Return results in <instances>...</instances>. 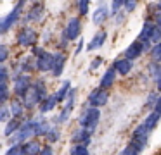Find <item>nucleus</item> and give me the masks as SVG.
Segmentation results:
<instances>
[{"label":"nucleus","instance_id":"5701e85b","mask_svg":"<svg viewBox=\"0 0 161 155\" xmlns=\"http://www.w3.org/2000/svg\"><path fill=\"white\" fill-rule=\"evenodd\" d=\"M158 122H159V114H158V112H151L149 116L146 117V121H144L142 124L151 131V129H154V127L158 126Z\"/></svg>","mask_w":161,"mask_h":155},{"label":"nucleus","instance_id":"f8f14e48","mask_svg":"<svg viewBox=\"0 0 161 155\" xmlns=\"http://www.w3.org/2000/svg\"><path fill=\"white\" fill-rule=\"evenodd\" d=\"M64 64H66V57H64L63 54L52 55V74L54 76H61V74H63Z\"/></svg>","mask_w":161,"mask_h":155},{"label":"nucleus","instance_id":"c756f323","mask_svg":"<svg viewBox=\"0 0 161 155\" xmlns=\"http://www.w3.org/2000/svg\"><path fill=\"white\" fill-rule=\"evenodd\" d=\"M7 98H9V86L4 83V85H0V103L7 102Z\"/></svg>","mask_w":161,"mask_h":155},{"label":"nucleus","instance_id":"7ed1b4c3","mask_svg":"<svg viewBox=\"0 0 161 155\" xmlns=\"http://www.w3.org/2000/svg\"><path fill=\"white\" fill-rule=\"evenodd\" d=\"M35 127H36V119L26 121L25 124L19 126L18 133L12 134V141H14V143H25V141H28V138L35 134Z\"/></svg>","mask_w":161,"mask_h":155},{"label":"nucleus","instance_id":"7c9ffc66","mask_svg":"<svg viewBox=\"0 0 161 155\" xmlns=\"http://www.w3.org/2000/svg\"><path fill=\"white\" fill-rule=\"evenodd\" d=\"M9 59V47L7 45H0V64Z\"/></svg>","mask_w":161,"mask_h":155},{"label":"nucleus","instance_id":"6ab92c4d","mask_svg":"<svg viewBox=\"0 0 161 155\" xmlns=\"http://www.w3.org/2000/svg\"><path fill=\"white\" fill-rule=\"evenodd\" d=\"M42 16H43V3L38 2V3H35V5H33L31 10H30L28 21H40V19H42Z\"/></svg>","mask_w":161,"mask_h":155},{"label":"nucleus","instance_id":"f257e3e1","mask_svg":"<svg viewBox=\"0 0 161 155\" xmlns=\"http://www.w3.org/2000/svg\"><path fill=\"white\" fill-rule=\"evenodd\" d=\"M47 96V90H45V85L42 81H36L33 86H30L28 91L23 95V103L26 109H33L36 103H42V100Z\"/></svg>","mask_w":161,"mask_h":155},{"label":"nucleus","instance_id":"f03ea898","mask_svg":"<svg viewBox=\"0 0 161 155\" xmlns=\"http://www.w3.org/2000/svg\"><path fill=\"white\" fill-rule=\"evenodd\" d=\"M99 117H101V112L99 109H92V107H87L83 112L80 114V124H81V129H87V131H94L99 124Z\"/></svg>","mask_w":161,"mask_h":155},{"label":"nucleus","instance_id":"a18cd8bd","mask_svg":"<svg viewBox=\"0 0 161 155\" xmlns=\"http://www.w3.org/2000/svg\"><path fill=\"white\" fill-rule=\"evenodd\" d=\"M43 52V48H40V47H33V55H36V57H38L40 54H42Z\"/></svg>","mask_w":161,"mask_h":155},{"label":"nucleus","instance_id":"dca6fc26","mask_svg":"<svg viewBox=\"0 0 161 155\" xmlns=\"http://www.w3.org/2000/svg\"><path fill=\"white\" fill-rule=\"evenodd\" d=\"M23 155H38L40 153V145L36 141H25V143L19 147Z\"/></svg>","mask_w":161,"mask_h":155},{"label":"nucleus","instance_id":"79ce46f5","mask_svg":"<svg viewBox=\"0 0 161 155\" xmlns=\"http://www.w3.org/2000/svg\"><path fill=\"white\" fill-rule=\"evenodd\" d=\"M101 64H102V59L101 57H95L94 60H92V64H90V69H92V71H95V69H97Z\"/></svg>","mask_w":161,"mask_h":155},{"label":"nucleus","instance_id":"a19ab883","mask_svg":"<svg viewBox=\"0 0 161 155\" xmlns=\"http://www.w3.org/2000/svg\"><path fill=\"white\" fill-rule=\"evenodd\" d=\"M21 69L23 71H31V65H30V59H23L21 60Z\"/></svg>","mask_w":161,"mask_h":155},{"label":"nucleus","instance_id":"58836bf2","mask_svg":"<svg viewBox=\"0 0 161 155\" xmlns=\"http://www.w3.org/2000/svg\"><path fill=\"white\" fill-rule=\"evenodd\" d=\"M119 155H139V152H137L133 147H126V148H125V150H123Z\"/></svg>","mask_w":161,"mask_h":155},{"label":"nucleus","instance_id":"f704fd0d","mask_svg":"<svg viewBox=\"0 0 161 155\" xmlns=\"http://www.w3.org/2000/svg\"><path fill=\"white\" fill-rule=\"evenodd\" d=\"M78 9H80V14H87L88 12V2H87V0L78 2Z\"/></svg>","mask_w":161,"mask_h":155},{"label":"nucleus","instance_id":"a878e982","mask_svg":"<svg viewBox=\"0 0 161 155\" xmlns=\"http://www.w3.org/2000/svg\"><path fill=\"white\" fill-rule=\"evenodd\" d=\"M149 74L151 78L154 79V81L159 85V76H161V69H159V64H156V62H153V64L149 65Z\"/></svg>","mask_w":161,"mask_h":155},{"label":"nucleus","instance_id":"4be33fe9","mask_svg":"<svg viewBox=\"0 0 161 155\" xmlns=\"http://www.w3.org/2000/svg\"><path fill=\"white\" fill-rule=\"evenodd\" d=\"M56 103H57L56 96H54V95H50V96L47 95L45 98L42 100V107H40V110H42V112L45 114V112H49V110H52L54 107H56Z\"/></svg>","mask_w":161,"mask_h":155},{"label":"nucleus","instance_id":"c03bdc74","mask_svg":"<svg viewBox=\"0 0 161 155\" xmlns=\"http://www.w3.org/2000/svg\"><path fill=\"white\" fill-rule=\"evenodd\" d=\"M38 155H54L52 147H50V145H49V147H43L42 150H40V153H38Z\"/></svg>","mask_w":161,"mask_h":155},{"label":"nucleus","instance_id":"39448f33","mask_svg":"<svg viewBox=\"0 0 161 155\" xmlns=\"http://www.w3.org/2000/svg\"><path fill=\"white\" fill-rule=\"evenodd\" d=\"M108 98H109L108 91L97 88V90H92V93L88 95V103H90L92 109H99V107H102V105L108 103Z\"/></svg>","mask_w":161,"mask_h":155},{"label":"nucleus","instance_id":"4468645a","mask_svg":"<svg viewBox=\"0 0 161 155\" xmlns=\"http://www.w3.org/2000/svg\"><path fill=\"white\" fill-rule=\"evenodd\" d=\"M132 67H133V64L130 60H126V59H118V60H114V65H113L114 72H118L121 76H126L132 71Z\"/></svg>","mask_w":161,"mask_h":155},{"label":"nucleus","instance_id":"aec40b11","mask_svg":"<svg viewBox=\"0 0 161 155\" xmlns=\"http://www.w3.org/2000/svg\"><path fill=\"white\" fill-rule=\"evenodd\" d=\"M114 79H116V72H114V69H109V71H106V74L102 76V79H101V90H104V88H109V86L114 83Z\"/></svg>","mask_w":161,"mask_h":155},{"label":"nucleus","instance_id":"e433bc0d","mask_svg":"<svg viewBox=\"0 0 161 155\" xmlns=\"http://www.w3.org/2000/svg\"><path fill=\"white\" fill-rule=\"evenodd\" d=\"M111 7H113V12L118 14V12H119V9L123 7V0H114V2L111 3Z\"/></svg>","mask_w":161,"mask_h":155},{"label":"nucleus","instance_id":"4c0bfd02","mask_svg":"<svg viewBox=\"0 0 161 155\" xmlns=\"http://www.w3.org/2000/svg\"><path fill=\"white\" fill-rule=\"evenodd\" d=\"M123 7H125L128 12H132V10H135L137 7V2H132V0H126V2H123Z\"/></svg>","mask_w":161,"mask_h":155},{"label":"nucleus","instance_id":"ea45409f","mask_svg":"<svg viewBox=\"0 0 161 155\" xmlns=\"http://www.w3.org/2000/svg\"><path fill=\"white\" fill-rule=\"evenodd\" d=\"M5 155H23V153H21V150H19V147H16V145H14V147L9 148Z\"/></svg>","mask_w":161,"mask_h":155},{"label":"nucleus","instance_id":"cd10ccee","mask_svg":"<svg viewBox=\"0 0 161 155\" xmlns=\"http://www.w3.org/2000/svg\"><path fill=\"white\" fill-rule=\"evenodd\" d=\"M69 153L71 155H90V152H88V148L83 147V145H75Z\"/></svg>","mask_w":161,"mask_h":155},{"label":"nucleus","instance_id":"2f4dec72","mask_svg":"<svg viewBox=\"0 0 161 155\" xmlns=\"http://www.w3.org/2000/svg\"><path fill=\"white\" fill-rule=\"evenodd\" d=\"M7 78H9V71H7V67L0 64V85H4V83L7 81Z\"/></svg>","mask_w":161,"mask_h":155},{"label":"nucleus","instance_id":"c9c22d12","mask_svg":"<svg viewBox=\"0 0 161 155\" xmlns=\"http://www.w3.org/2000/svg\"><path fill=\"white\" fill-rule=\"evenodd\" d=\"M158 100H159V96H158V93H156V91H154V93H151V96L147 98V105H149V107H154V103H156Z\"/></svg>","mask_w":161,"mask_h":155},{"label":"nucleus","instance_id":"c85d7f7f","mask_svg":"<svg viewBox=\"0 0 161 155\" xmlns=\"http://www.w3.org/2000/svg\"><path fill=\"white\" fill-rule=\"evenodd\" d=\"M151 57H153V62H159L161 59V45H154L153 48H151Z\"/></svg>","mask_w":161,"mask_h":155},{"label":"nucleus","instance_id":"423d86ee","mask_svg":"<svg viewBox=\"0 0 161 155\" xmlns=\"http://www.w3.org/2000/svg\"><path fill=\"white\" fill-rule=\"evenodd\" d=\"M36 41V31L31 28H23L18 34V43L23 47H33Z\"/></svg>","mask_w":161,"mask_h":155},{"label":"nucleus","instance_id":"9b49d317","mask_svg":"<svg viewBox=\"0 0 161 155\" xmlns=\"http://www.w3.org/2000/svg\"><path fill=\"white\" fill-rule=\"evenodd\" d=\"M75 91L76 90H69V95H68V102H66V109L63 110V112L59 114V122H66L68 121V117H69V114H71V110H73V105H75Z\"/></svg>","mask_w":161,"mask_h":155},{"label":"nucleus","instance_id":"393cba45","mask_svg":"<svg viewBox=\"0 0 161 155\" xmlns=\"http://www.w3.org/2000/svg\"><path fill=\"white\" fill-rule=\"evenodd\" d=\"M23 109H25V107H23V103L19 102V100H12L11 107H9V112H11L14 117H19L23 114Z\"/></svg>","mask_w":161,"mask_h":155},{"label":"nucleus","instance_id":"b1692460","mask_svg":"<svg viewBox=\"0 0 161 155\" xmlns=\"http://www.w3.org/2000/svg\"><path fill=\"white\" fill-rule=\"evenodd\" d=\"M19 126H21V122H19L18 119H9V122L5 124V131H4L5 136H7V138L12 136V134H14L16 131L19 129Z\"/></svg>","mask_w":161,"mask_h":155},{"label":"nucleus","instance_id":"473e14b6","mask_svg":"<svg viewBox=\"0 0 161 155\" xmlns=\"http://www.w3.org/2000/svg\"><path fill=\"white\" fill-rule=\"evenodd\" d=\"M47 138H49L50 141H56L57 138H59V131H57L56 127H52V126H50V129L47 131Z\"/></svg>","mask_w":161,"mask_h":155},{"label":"nucleus","instance_id":"0eeeda50","mask_svg":"<svg viewBox=\"0 0 161 155\" xmlns=\"http://www.w3.org/2000/svg\"><path fill=\"white\" fill-rule=\"evenodd\" d=\"M80 29H81V24L78 17H71L66 24V29H64V38L66 40H76L80 36Z\"/></svg>","mask_w":161,"mask_h":155},{"label":"nucleus","instance_id":"ddd939ff","mask_svg":"<svg viewBox=\"0 0 161 155\" xmlns=\"http://www.w3.org/2000/svg\"><path fill=\"white\" fill-rule=\"evenodd\" d=\"M142 52H144L142 50V43H140V41H133V43L128 45V48L125 50V59L132 62L133 59L140 57V54H142Z\"/></svg>","mask_w":161,"mask_h":155},{"label":"nucleus","instance_id":"a211bd4d","mask_svg":"<svg viewBox=\"0 0 161 155\" xmlns=\"http://www.w3.org/2000/svg\"><path fill=\"white\" fill-rule=\"evenodd\" d=\"M153 28H154L153 23H149V21H147V23H144L142 29H140V33H139V41H140V43H147V41H149V36H151Z\"/></svg>","mask_w":161,"mask_h":155},{"label":"nucleus","instance_id":"f3484780","mask_svg":"<svg viewBox=\"0 0 161 155\" xmlns=\"http://www.w3.org/2000/svg\"><path fill=\"white\" fill-rule=\"evenodd\" d=\"M108 16H109L108 7H99V9H95L94 14H92V21H94V24H102L108 19Z\"/></svg>","mask_w":161,"mask_h":155},{"label":"nucleus","instance_id":"412c9836","mask_svg":"<svg viewBox=\"0 0 161 155\" xmlns=\"http://www.w3.org/2000/svg\"><path fill=\"white\" fill-rule=\"evenodd\" d=\"M69 90H71L69 81H64V85L61 86V88L57 90V93L54 95V96H56V100H57V102H64V100L68 98V95H69Z\"/></svg>","mask_w":161,"mask_h":155},{"label":"nucleus","instance_id":"49530a36","mask_svg":"<svg viewBox=\"0 0 161 155\" xmlns=\"http://www.w3.org/2000/svg\"><path fill=\"white\" fill-rule=\"evenodd\" d=\"M81 45H83V40H80V43H78V47H76V52H75V55H78L81 52Z\"/></svg>","mask_w":161,"mask_h":155},{"label":"nucleus","instance_id":"1a4fd4ad","mask_svg":"<svg viewBox=\"0 0 161 155\" xmlns=\"http://www.w3.org/2000/svg\"><path fill=\"white\" fill-rule=\"evenodd\" d=\"M30 86H31L30 76H26V74L18 76V78H16V81H14V91H16V95H18V96H23L26 91H28Z\"/></svg>","mask_w":161,"mask_h":155},{"label":"nucleus","instance_id":"bb28decb","mask_svg":"<svg viewBox=\"0 0 161 155\" xmlns=\"http://www.w3.org/2000/svg\"><path fill=\"white\" fill-rule=\"evenodd\" d=\"M159 40H161V29H159V26H156V24H154L153 31H151V36H149V43L159 45Z\"/></svg>","mask_w":161,"mask_h":155},{"label":"nucleus","instance_id":"2eb2a0df","mask_svg":"<svg viewBox=\"0 0 161 155\" xmlns=\"http://www.w3.org/2000/svg\"><path fill=\"white\" fill-rule=\"evenodd\" d=\"M106 38H108V33H106V31H99V33L90 40V43H88L87 50L92 52V50H95V48H101L102 45L106 43Z\"/></svg>","mask_w":161,"mask_h":155},{"label":"nucleus","instance_id":"6e6552de","mask_svg":"<svg viewBox=\"0 0 161 155\" xmlns=\"http://www.w3.org/2000/svg\"><path fill=\"white\" fill-rule=\"evenodd\" d=\"M35 67L38 69V71H42V72L50 71V69H52V54H49L47 50H43L42 54L38 55V59H36Z\"/></svg>","mask_w":161,"mask_h":155},{"label":"nucleus","instance_id":"37998d69","mask_svg":"<svg viewBox=\"0 0 161 155\" xmlns=\"http://www.w3.org/2000/svg\"><path fill=\"white\" fill-rule=\"evenodd\" d=\"M7 117H9V107H4L0 110V121H7Z\"/></svg>","mask_w":161,"mask_h":155},{"label":"nucleus","instance_id":"72a5a7b5","mask_svg":"<svg viewBox=\"0 0 161 155\" xmlns=\"http://www.w3.org/2000/svg\"><path fill=\"white\" fill-rule=\"evenodd\" d=\"M9 29H11V26L7 24V21H5V17H0V34L7 33Z\"/></svg>","mask_w":161,"mask_h":155},{"label":"nucleus","instance_id":"9d476101","mask_svg":"<svg viewBox=\"0 0 161 155\" xmlns=\"http://www.w3.org/2000/svg\"><path fill=\"white\" fill-rule=\"evenodd\" d=\"M92 138V133L87 129H76L73 133V136H71V141H73L75 145H83V147H87L88 141H90Z\"/></svg>","mask_w":161,"mask_h":155},{"label":"nucleus","instance_id":"20e7f679","mask_svg":"<svg viewBox=\"0 0 161 155\" xmlns=\"http://www.w3.org/2000/svg\"><path fill=\"white\" fill-rule=\"evenodd\" d=\"M147 141H149V129H147L144 124H140V126H137L135 131H133L132 145H130V147H133L137 152H140V150H144Z\"/></svg>","mask_w":161,"mask_h":155}]
</instances>
